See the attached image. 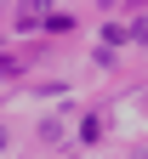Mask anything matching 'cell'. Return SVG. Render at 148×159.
<instances>
[{
    "instance_id": "6da1fadb",
    "label": "cell",
    "mask_w": 148,
    "mask_h": 159,
    "mask_svg": "<svg viewBox=\"0 0 148 159\" xmlns=\"http://www.w3.org/2000/svg\"><path fill=\"white\" fill-rule=\"evenodd\" d=\"M131 40H148V17H137V23H131Z\"/></svg>"
},
{
    "instance_id": "7a4b0ae2",
    "label": "cell",
    "mask_w": 148,
    "mask_h": 159,
    "mask_svg": "<svg viewBox=\"0 0 148 159\" xmlns=\"http://www.w3.org/2000/svg\"><path fill=\"white\" fill-rule=\"evenodd\" d=\"M131 159H148V148H137V153H131Z\"/></svg>"
},
{
    "instance_id": "3957f363",
    "label": "cell",
    "mask_w": 148,
    "mask_h": 159,
    "mask_svg": "<svg viewBox=\"0 0 148 159\" xmlns=\"http://www.w3.org/2000/svg\"><path fill=\"white\" fill-rule=\"evenodd\" d=\"M0 148H6V125H0Z\"/></svg>"
}]
</instances>
